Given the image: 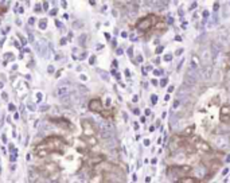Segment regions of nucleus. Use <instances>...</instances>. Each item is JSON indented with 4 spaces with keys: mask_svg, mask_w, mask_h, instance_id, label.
Listing matches in <instances>:
<instances>
[{
    "mask_svg": "<svg viewBox=\"0 0 230 183\" xmlns=\"http://www.w3.org/2000/svg\"><path fill=\"white\" fill-rule=\"evenodd\" d=\"M81 125H82V136L83 137L96 136V133H97V125H96L92 120L83 119L82 121H81Z\"/></svg>",
    "mask_w": 230,
    "mask_h": 183,
    "instance_id": "obj_6",
    "label": "nucleus"
},
{
    "mask_svg": "<svg viewBox=\"0 0 230 183\" xmlns=\"http://www.w3.org/2000/svg\"><path fill=\"white\" fill-rule=\"evenodd\" d=\"M61 74H62V70H59V71H58V73H57V74H55V77H57V78H58V77H59V76H61Z\"/></svg>",
    "mask_w": 230,
    "mask_h": 183,
    "instance_id": "obj_44",
    "label": "nucleus"
},
{
    "mask_svg": "<svg viewBox=\"0 0 230 183\" xmlns=\"http://www.w3.org/2000/svg\"><path fill=\"white\" fill-rule=\"evenodd\" d=\"M36 170H38L39 175L46 176V178L51 179V181H55V179H58V176H59V171H61L59 167H58V164L54 163V162L43 163L42 166H39Z\"/></svg>",
    "mask_w": 230,
    "mask_h": 183,
    "instance_id": "obj_3",
    "label": "nucleus"
},
{
    "mask_svg": "<svg viewBox=\"0 0 230 183\" xmlns=\"http://www.w3.org/2000/svg\"><path fill=\"white\" fill-rule=\"evenodd\" d=\"M192 132H194V127H188L187 129H184V132L183 133H184V135H191Z\"/></svg>",
    "mask_w": 230,
    "mask_h": 183,
    "instance_id": "obj_19",
    "label": "nucleus"
},
{
    "mask_svg": "<svg viewBox=\"0 0 230 183\" xmlns=\"http://www.w3.org/2000/svg\"><path fill=\"white\" fill-rule=\"evenodd\" d=\"M151 101H152V104H156V102H157V96L156 94H152Z\"/></svg>",
    "mask_w": 230,
    "mask_h": 183,
    "instance_id": "obj_20",
    "label": "nucleus"
},
{
    "mask_svg": "<svg viewBox=\"0 0 230 183\" xmlns=\"http://www.w3.org/2000/svg\"><path fill=\"white\" fill-rule=\"evenodd\" d=\"M39 147H43L46 150H49V152H57V154H63L65 152V147H66V143L65 139L61 136H49L43 140L40 144H38Z\"/></svg>",
    "mask_w": 230,
    "mask_h": 183,
    "instance_id": "obj_1",
    "label": "nucleus"
},
{
    "mask_svg": "<svg viewBox=\"0 0 230 183\" xmlns=\"http://www.w3.org/2000/svg\"><path fill=\"white\" fill-rule=\"evenodd\" d=\"M175 39H176V41H178V42H180V41H182V38H180L179 35H176V36H175Z\"/></svg>",
    "mask_w": 230,
    "mask_h": 183,
    "instance_id": "obj_43",
    "label": "nucleus"
},
{
    "mask_svg": "<svg viewBox=\"0 0 230 183\" xmlns=\"http://www.w3.org/2000/svg\"><path fill=\"white\" fill-rule=\"evenodd\" d=\"M221 121L222 123H229L230 121V105H223L221 108Z\"/></svg>",
    "mask_w": 230,
    "mask_h": 183,
    "instance_id": "obj_12",
    "label": "nucleus"
},
{
    "mask_svg": "<svg viewBox=\"0 0 230 183\" xmlns=\"http://www.w3.org/2000/svg\"><path fill=\"white\" fill-rule=\"evenodd\" d=\"M161 51H163V46H159V47L156 49V54H160Z\"/></svg>",
    "mask_w": 230,
    "mask_h": 183,
    "instance_id": "obj_25",
    "label": "nucleus"
},
{
    "mask_svg": "<svg viewBox=\"0 0 230 183\" xmlns=\"http://www.w3.org/2000/svg\"><path fill=\"white\" fill-rule=\"evenodd\" d=\"M202 57H203V62L207 65V62H209V57H210V51L209 50H205L203 54H202Z\"/></svg>",
    "mask_w": 230,
    "mask_h": 183,
    "instance_id": "obj_17",
    "label": "nucleus"
},
{
    "mask_svg": "<svg viewBox=\"0 0 230 183\" xmlns=\"http://www.w3.org/2000/svg\"><path fill=\"white\" fill-rule=\"evenodd\" d=\"M160 73H161L160 70H154V74H155V76H160Z\"/></svg>",
    "mask_w": 230,
    "mask_h": 183,
    "instance_id": "obj_34",
    "label": "nucleus"
},
{
    "mask_svg": "<svg viewBox=\"0 0 230 183\" xmlns=\"http://www.w3.org/2000/svg\"><path fill=\"white\" fill-rule=\"evenodd\" d=\"M219 8V3H214V11H218Z\"/></svg>",
    "mask_w": 230,
    "mask_h": 183,
    "instance_id": "obj_26",
    "label": "nucleus"
},
{
    "mask_svg": "<svg viewBox=\"0 0 230 183\" xmlns=\"http://www.w3.org/2000/svg\"><path fill=\"white\" fill-rule=\"evenodd\" d=\"M57 12H58L57 10H52V11L50 12V15H57Z\"/></svg>",
    "mask_w": 230,
    "mask_h": 183,
    "instance_id": "obj_42",
    "label": "nucleus"
},
{
    "mask_svg": "<svg viewBox=\"0 0 230 183\" xmlns=\"http://www.w3.org/2000/svg\"><path fill=\"white\" fill-rule=\"evenodd\" d=\"M170 100V94H166L164 96V101H168Z\"/></svg>",
    "mask_w": 230,
    "mask_h": 183,
    "instance_id": "obj_39",
    "label": "nucleus"
},
{
    "mask_svg": "<svg viewBox=\"0 0 230 183\" xmlns=\"http://www.w3.org/2000/svg\"><path fill=\"white\" fill-rule=\"evenodd\" d=\"M191 143L194 144V147L197 148V150H201V151H203V152H211V151H213L209 143H206L201 137H194Z\"/></svg>",
    "mask_w": 230,
    "mask_h": 183,
    "instance_id": "obj_8",
    "label": "nucleus"
},
{
    "mask_svg": "<svg viewBox=\"0 0 230 183\" xmlns=\"http://www.w3.org/2000/svg\"><path fill=\"white\" fill-rule=\"evenodd\" d=\"M35 11H36V12H40V11H42V10H40V4H38V5H36Z\"/></svg>",
    "mask_w": 230,
    "mask_h": 183,
    "instance_id": "obj_35",
    "label": "nucleus"
},
{
    "mask_svg": "<svg viewBox=\"0 0 230 183\" xmlns=\"http://www.w3.org/2000/svg\"><path fill=\"white\" fill-rule=\"evenodd\" d=\"M39 27H40V29H42V30H45L46 27H47V20H46V19H42V20H40Z\"/></svg>",
    "mask_w": 230,
    "mask_h": 183,
    "instance_id": "obj_18",
    "label": "nucleus"
},
{
    "mask_svg": "<svg viewBox=\"0 0 230 183\" xmlns=\"http://www.w3.org/2000/svg\"><path fill=\"white\" fill-rule=\"evenodd\" d=\"M59 43H61V45H65V43H66V38H62Z\"/></svg>",
    "mask_w": 230,
    "mask_h": 183,
    "instance_id": "obj_36",
    "label": "nucleus"
},
{
    "mask_svg": "<svg viewBox=\"0 0 230 183\" xmlns=\"http://www.w3.org/2000/svg\"><path fill=\"white\" fill-rule=\"evenodd\" d=\"M105 160H107V158L104 155H93V156H90L88 159V163L92 164V166H98L100 163L105 162Z\"/></svg>",
    "mask_w": 230,
    "mask_h": 183,
    "instance_id": "obj_13",
    "label": "nucleus"
},
{
    "mask_svg": "<svg viewBox=\"0 0 230 183\" xmlns=\"http://www.w3.org/2000/svg\"><path fill=\"white\" fill-rule=\"evenodd\" d=\"M81 140L85 143L86 145H89V147H94V145L98 144V139L97 136H89V137H83V136H81Z\"/></svg>",
    "mask_w": 230,
    "mask_h": 183,
    "instance_id": "obj_14",
    "label": "nucleus"
},
{
    "mask_svg": "<svg viewBox=\"0 0 230 183\" xmlns=\"http://www.w3.org/2000/svg\"><path fill=\"white\" fill-rule=\"evenodd\" d=\"M8 110H10V112H15V105H14V104H10V105H8Z\"/></svg>",
    "mask_w": 230,
    "mask_h": 183,
    "instance_id": "obj_23",
    "label": "nucleus"
},
{
    "mask_svg": "<svg viewBox=\"0 0 230 183\" xmlns=\"http://www.w3.org/2000/svg\"><path fill=\"white\" fill-rule=\"evenodd\" d=\"M157 22H159V19H157L156 15L150 14V15H147V16L141 18V19L136 23V29L139 31H148L154 26H156Z\"/></svg>",
    "mask_w": 230,
    "mask_h": 183,
    "instance_id": "obj_5",
    "label": "nucleus"
},
{
    "mask_svg": "<svg viewBox=\"0 0 230 183\" xmlns=\"http://www.w3.org/2000/svg\"><path fill=\"white\" fill-rule=\"evenodd\" d=\"M3 86H4L3 85V82H0V89H3Z\"/></svg>",
    "mask_w": 230,
    "mask_h": 183,
    "instance_id": "obj_51",
    "label": "nucleus"
},
{
    "mask_svg": "<svg viewBox=\"0 0 230 183\" xmlns=\"http://www.w3.org/2000/svg\"><path fill=\"white\" fill-rule=\"evenodd\" d=\"M136 61H137V62H143V57H141V55H137V58H136Z\"/></svg>",
    "mask_w": 230,
    "mask_h": 183,
    "instance_id": "obj_32",
    "label": "nucleus"
},
{
    "mask_svg": "<svg viewBox=\"0 0 230 183\" xmlns=\"http://www.w3.org/2000/svg\"><path fill=\"white\" fill-rule=\"evenodd\" d=\"M36 96H38V97H36V98H38V101H39L40 98H42V93H38V94H36Z\"/></svg>",
    "mask_w": 230,
    "mask_h": 183,
    "instance_id": "obj_45",
    "label": "nucleus"
},
{
    "mask_svg": "<svg viewBox=\"0 0 230 183\" xmlns=\"http://www.w3.org/2000/svg\"><path fill=\"white\" fill-rule=\"evenodd\" d=\"M168 23H170V24L174 23V19H172V18H168Z\"/></svg>",
    "mask_w": 230,
    "mask_h": 183,
    "instance_id": "obj_47",
    "label": "nucleus"
},
{
    "mask_svg": "<svg viewBox=\"0 0 230 183\" xmlns=\"http://www.w3.org/2000/svg\"><path fill=\"white\" fill-rule=\"evenodd\" d=\"M47 70H49V73H52V71H54V66H51V65H50Z\"/></svg>",
    "mask_w": 230,
    "mask_h": 183,
    "instance_id": "obj_30",
    "label": "nucleus"
},
{
    "mask_svg": "<svg viewBox=\"0 0 230 183\" xmlns=\"http://www.w3.org/2000/svg\"><path fill=\"white\" fill-rule=\"evenodd\" d=\"M171 59H172V55H171V54H166V55H164V61H166V62L167 61L170 62Z\"/></svg>",
    "mask_w": 230,
    "mask_h": 183,
    "instance_id": "obj_21",
    "label": "nucleus"
},
{
    "mask_svg": "<svg viewBox=\"0 0 230 183\" xmlns=\"http://www.w3.org/2000/svg\"><path fill=\"white\" fill-rule=\"evenodd\" d=\"M182 53H183V49H179V50H176V51H175V54H176V55H180Z\"/></svg>",
    "mask_w": 230,
    "mask_h": 183,
    "instance_id": "obj_29",
    "label": "nucleus"
},
{
    "mask_svg": "<svg viewBox=\"0 0 230 183\" xmlns=\"http://www.w3.org/2000/svg\"><path fill=\"white\" fill-rule=\"evenodd\" d=\"M116 54H117V55H121V54H123V50H121V49H117V53H116Z\"/></svg>",
    "mask_w": 230,
    "mask_h": 183,
    "instance_id": "obj_37",
    "label": "nucleus"
},
{
    "mask_svg": "<svg viewBox=\"0 0 230 183\" xmlns=\"http://www.w3.org/2000/svg\"><path fill=\"white\" fill-rule=\"evenodd\" d=\"M197 80H198V70H192L188 67L187 73H186V77H184V83L187 86H191L197 82Z\"/></svg>",
    "mask_w": 230,
    "mask_h": 183,
    "instance_id": "obj_9",
    "label": "nucleus"
},
{
    "mask_svg": "<svg viewBox=\"0 0 230 183\" xmlns=\"http://www.w3.org/2000/svg\"><path fill=\"white\" fill-rule=\"evenodd\" d=\"M170 147L175 151H184L186 154L190 155L197 152V148L194 147V144L184 136H172L170 141Z\"/></svg>",
    "mask_w": 230,
    "mask_h": 183,
    "instance_id": "obj_2",
    "label": "nucleus"
},
{
    "mask_svg": "<svg viewBox=\"0 0 230 183\" xmlns=\"http://www.w3.org/2000/svg\"><path fill=\"white\" fill-rule=\"evenodd\" d=\"M67 93H69V88H67V86H65V85L59 86V88H57L54 90L55 97H63V96H67Z\"/></svg>",
    "mask_w": 230,
    "mask_h": 183,
    "instance_id": "obj_15",
    "label": "nucleus"
},
{
    "mask_svg": "<svg viewBox=\"0 0 230 183\" xmlns=\"http://www.w3.org/2000/svg\"><path fill=\"white\" fill-rule=\"evenodd\" d=\"M132 53H133V49L129 47V49H128V55H129V57H132Z\"/></svg>",
    "mask_w": 230,
    "mask_h": 183,
    "instance_id": "obj_28",
    "label": "nucleus"
},
{
    "mask_svg": "<svg viewBox=\"0 0 230 183\" xmlns=\"http://www.w3.org/2000/svg\"><path fill=\"white\" fill-rule=\"evenodd\" d=\"M50 121L57 124L59 128L65 129V127H67V129H73V124H71L67 119H65V117H61V119H50Z\"/></svg>",
    "mask_w": 230,
    "mask_h": 183,
    "instance_id": "obj_10",
    "label": "nucleus"
},
{
    "mask_svg": "<svg viewBox=\"0 0 230 183\" xmlns=\"http://www.w3.org/2000/svg\"><path fill=\"white\" fill-rule=\"evenodd\" d=\"M156 162H157L156 159H152V160H151V163H152V164H156Z\"/></svg>",
    "mask_w": 230,
    "mask_h": 183,
    "instance_id": "obj_50",
    "label": "nucleus"
},
{
    "mask_svg": "<svg viewBox=\"0 0 230 183\" xmlns=\"http://www.w3.org/2000/svg\"><path fill=\"white\" fill-rule=\"evenodd\" d=\"M179 105H180V100L178 98V100H175V102H174V107H172V108H174V109H176Z\"/></svg>",
    "mask_w": 230,
    "mask_h": 183,
    "instance_id": "obj_22",
    "label": "nucleus"
},
{
    "mask_svg": "<svg viewBox=\"0 0 230 183\" xmlns=\"http://www.w3.org/2000/svg\"><path fill=\"white\" fill-rule=\"evenodd\" d=\"M94 61H96V57H92V58H90V65H94Z\"/></svg>",
    "mask_w": 230,
    "mask_h": 183,
    "instance_id": "obj_33",
    "label": "nucleus"
},
{
    "mask_svg": "<svg viewBox=\"0 0 230 183\" xmlns=\"http://www.w3.org/2000/svg\"><path fill=\"white\" fill-rule=\"evenodd\" d=\"M190 172H191L190 166H171L167 168V175L174 181H182V179L187 178Z\"/></svg>",
    "mask_w": 230,
    "mask_h": 183,
    "instance_id": "obj_4",
    "label": "nucleus"
},
{
    "mask_svg": "<svg viewBox=\"0 0 230 183\" xmlns=\"http://www.w3.org/2000/svg\"><path fill=\"white\" fill-rule=\"evenodd\" d=\"M100 113H101V116L104 117V119H110V117H112V112H110V110H104V109H102Z\"/></svg>",
    "mask_w": 230,
    "mask_h": 183,
    "instance_id": "obj_16",
    "label": "nucleus"
},
{
    "mask_svg": "<svg viewBox=\"0 0 230 183\" xmlns=\"http://www.w3.org/2000/svg\"><path fill=\"white\" fill-rule=\"evenodd\" d=\"M102 182L104 183H124L125 178H124L123 174L102 172Z\"/></svg>",
    "mask_w": 230,
    "mask_h": 183,
    "instance_id": "obj_7",
    "label": "nucleus"
},
{
    "mask_svg": "<svg viewBox=\"0 0 230 183\" xmlns=\"http://www.w3.org/2000/svg\"><path fill=\"white\" fill-rule=\"evenodd\" d=\"M166 83H167V78H163L160 81V86H166Z\"/></svg>",
    "mask_w": 230,
    "mask_h": 183,
    "instance_id": "obj_24",
    "label": "nucleus"
},
{
    "mask_svg": "<svg viewBox=\"0 0 230 183\" xmlns=\"http://www.w3.org/2000/svg\"><path fill=\"white\" fill-rule=\"evenodd\" d=\"M10 159H11V162H15V159H16V155H12V156H10Z\"/></svg>",
    "mask_w": 230,
    "mask_h": 183,
    "instance_id": "obj_31",
    "label": "nucleus"
},
{
    "mask_svg": "<svg viewBox=\"0 0 230 183\" xmlns=\"http://www.w3.org/2000/svg\"><path fill=\"white\" fill-rule=\"evenodd\" d=\"M89 109L92 112H98L100 113L102 110V102L100 98H93V100L89 101Z\"/></svg>",
    "mask_w": 230,
    "mask_h": 183,
    "instance_id": "obj_11",
    "label": "nucleus"
},
{
    "mask_svg": "<svg viewBox=\"0 0 230 183\" xmlns=\"http://www.w3.org/2000/svg\"><path fill=\"white\" fill-rule=\"evenodd\" d=\"M228 59H229V63H230V53H229V55H228Z\"/></svg>",
    "mask_w": 230,
    "mask_h": 183,
    "instance_id": "obj_52",
    "label": "nucleus"
},
{
    "mask_svg": "<svg viewBox=\"0 0 230 183\" xmlns=\"http://www.w3.org/2000/svg\"><path fill=\"white\" fill-rule=\"evenodd\" d=\"M29 23H30V24H34V23H35V18H30V19H29Z\"/></svg>",
    "mask_w": 230,
    "mask_h": 183,
    "instance_id": "obj_27",
    "label": "nucleus"
},
{
    "mask_svg": "<svg viewBox=\"0 0 230 183\" xmlns=\"http://www.w3.org/2000/svg\"><path fill=\"white\" fill-rule=\"evenodd\" d=\"M203 16H205V18L209 16V11H205V12H203Z\"/></svg>",
    "mask_w": 230,
    "mask_h": 183,
    "instance_id": "obj_41",
    "label": "nucleus"
},
{
    "mask_svg": "<svg viewBox=\"0 0 230 183\" xmlns=\"http://www.w3.org/2000/svg\"><path fill=\"white\" fill-rule=\"evenodd\" d=\"M125 76H127V77H129V76H130V73H129V70H125Z\"/></svg>",
    "mask_w": 230,
    "mask_h": 183,
    "instance_id": "obj_49",
    "label": "nucleus"
},
{
    "mask_svg": "<svg viewBox=\"0 0 230 183\" xmlns=\"http://www.w3.org/2000/svg\"><path fill=\"white\" fill-rule=\"evenodd\" d=\"M133 127H135V129H139V124H137V123L133 124Z\"/></svg>",
    "mask_w": 230,
    "mask_h": 183,
    "instance_id": "obj_48",
    "label": "nucleus"
},
{
    "mask_svg": "<svg viewBox=\"0 0 230 183\" xmlns=\"http://www.w3.org/2000/svg\"><path fill=\"white\" fill-rule=\"evenodd\" d=\"M144 145H150V140H148V139L147 140H144Z\"/></svg>",
    "mask_w": 230,
    "mask_h": 183,
    "instance_id": "obj_46",
    "label": "nucleus"
},
{
    "mask_svg": "<svg viewBox=\"0 0 230 183\" xmlns=\"http://www.w3.org/2000/svg\"><path fill=\"white\" fill-rule=\"evenodd\" d=\"M229 172V168H225V170H223V171H222V175H226V174H228Z\"/></svg>",
    "mask_w": 230,
    "mask_h": 183,
    "instance_id": "obj_38",
    "label": "nucleus"
},
{
    "mask_svg": "<svg viewBox=\"0 0 230 183\" xmlns=\"http://www.w3.org/2000/svg\"><path fill=\"white\" fill-rule=\"evenodd\" d=\"M43 7H45L46 10H47V7H49V3H47V2H45V3H43Z\"/></svg>",
    "mask_w": 230,
    "mask_h": 183,
    "instance_id": "obj_40",
    "label": "nucleus"
}]
</instances>
